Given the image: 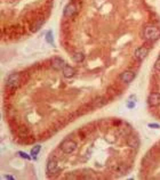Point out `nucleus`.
Listing matches in <instances>:
<instances>
[{"label":"nucleus","mask_w":160,"mask_h":180,"mask_svg":"<svg viewBox=\"0 0 160 180\" xmlns=\"http://www.w3.org/2000/svg\"><path fill=\"white\" fill-rule=\"evenodd\" d=\"M143 35L148 41H156L160 38V30L156 25L150 24L144 27Z\"/></svg>","instance_id":"obj_1"},{"label":"nucleus","mask_w":160,"mask_h":180,"mask_svg":"<svg viewBox=\"0 0 160 180\" xmlns=\"http://www.w3.org/2000/svg\"><path fill=\"white\" fill-rule=\"evenodd\" d=\"M60 148H61V151H62L63 153H65V154H71V153H73V152L76 151L77 144H76L73 140H71V139H65V140H63V141L61 143Z\"/></svg>","instance_id":"obj_2"},{"label":"nucleus","mask_w":160,"mask_h":180,"mask_svg":"<svg viewBox=\"0 0 160 180\" xmlns=\"http://www.w3.org/2000/svg\"><path fill=\"white\" fill-rule=\"evenodd\" d=\"M19 85V74L18 73H13L10 74L7 80H6V86L9 87V88H16L17 86Z\"/></svg>","instance_id":"obj_3"},{"label":"nucleus","mask_w":160,"mask_h":180,"mask_svg":"<svg viewBox=\"0 0 160 180\" xmlns=\"http://www.w3.org/2000/svg\"><path fill=\"white\" fill-rule=\"evenodd\" d=\"M148 104L151 107H157L160 105V93L159 92H151L148 97Z\"/></svg>","instance_id":"obj_4"},{"label":"nucleus","mask_w":160,"mask_h":180,"mask_svg":"<svg viewBox=\"0 0 160 180\" xmlns=\"http://www.w3.org/2000/svg\"><path fill=\"white\" fill-rule=\"evenodd\" d=\"M46 169H47V172L49 175H55L58 171V169H57V161L54 157H49L48 161H47Z\"/></svg>","instance_id":"obj_5"},{"label":"nucleus","mask_w":160,"mask_h":180,"mask_svg":"<svg viewBox=\"0 0 160 180\" xmlns=\"http://www.w3.org/2000/svg\"><path fill=\"white\" fill-rule=\"evenodd\" d=\"M148 54H149V48H147V47H138L135 50L134 56H135V58L137 61H143L144 58H147Z\"/></svg>","instance_id":"obj_6"},{"label":"nucleus","mask_w":160,"mask_h":180,"mask_svg":"<svg viewBox=\"0 0 160 180\" xmlns=\"http://www.w3.org/2000/svg\"><path fill=\"white\" fill-rule=\"evenodd\" d=\"M77 10H78V9H77V6H76L73 2H71V3H69V5L65 6V8H64V10H63V15H64L65 17H72V16L76 15Z\"/></svg>","instance_id":"obj_7"},{"label":"nucleus","mask_w":160,"mask_h":180,"mask_svg":"<svg viewBox=\"0 0 160 180\" xmlns=\"http://www.w3.org/2000/svg\"><path fill=\"white\" fill-rule=\"evenodd\" d=\"M64 66H65V62H64L62 58H60V57H54V58L52 59V67H53L55 71H61V70L64 69Z\"/></svg>","instance_id":"obj_8"},{"label":"nucleus","mask_w":160,"mask_h":180,"mask_svg":"<svg viewBox=\"0 0 160 180\" xmlns=\"http://www.w3.org/2000/svg\"><path fill=\"white\" fill-rule=\"evenodd\" d=\"M135 79V73L133 71H125L120 75V80L125 83H130Z\"/></svg>","instance_id":"obj_9"},{"label":"nucleus","mask_w":160,"mask_h":180,"mask_svg":"<svg viewBox=\"0 0 160 180\" xmlns=\"http://www.w3.org/2000/svg\"><path fill=\"white\" fill-rule=\"evenodd\" d=\"M126 144H127L128 147L136 149V148H138V146H140V140H138V138L135 137V136H128V137H127V140H126Z\"/></svg>","instance_id":"obj_10"},{"label":"nucleus","mask_w":160,"mask_h":180,"mask_svg":"<svg viewBox=\"0 0 160 180\" xmlns=\"http://www.w3.org/2000/svg\"><path fill=\"white\" fill-rule=\"evenodd\" d=\"M62 71H63V75L65 78H72L75 75V73H76V70L72 66H69V65H65Z\"/></svg>","instance_id":"obj_11"},{"label":"nucleus","mask_w":160,"mask_h":180,"mask_svg":"<svg viewBox=\"0 0 160 180\" xmlns=\"http://www.w3.org/2000/svg\"><path fill=\"white\" fill-rule=\"evenodd\" d=\"M83 59H85V55L82 53H76L73 55V61L76 63H81V62H83Z\"/></svg>","instance_id":"obj_12"},{"label":"nucleus","mask_w":160,"mask_h":180,"mask_svg":"<svg viewBox=\"0 0 160 180\" xmlns=\"http://www.w3.org/2000/svg\"><path fill=\"white\" fill-rule=\"evenodd\" d=\"M40 149H41V146L40 145H36L32 149H31V153H30V155L32 156V157H36L37 155H38V153L40 152Z\"/></svg>","instance_id":"obj_13"},{"label":"nucleus","mask_w":160,"mask_h":180,"mask_svg":"<svg viewBox=\"0 0 160 180\" xmlns=\"http://www.w3.org/2000/svg\"><path fill=\"white\" fill-rule=\"evenodd\" d=\"M46 41L49 42L50 45H54V39H53V32L52 31L47 32V34H46Z\"/></svg>","instance_id":"obj_14"},{"label":"nucleus","mask_w":160,"mask_h":180,"mask_svg":"<svg viewBox=\"0 0 160 180\" xmlns=\"http://www.w3.org/2000/svg\"><path fill=\"white\" fill-rule=\"evenodd\" d=\"M18 155L21 156V157H23V159H26V160H30L31 159V156H29L26 153H24V152H18Z\"/></svg>","instance_id":"obj_15"},{"label":"nucleus","mask_w":160,"mask_h":180,"mask_svg":"<svg viewBox=\"0 0 160 180\" xmlns=\"http://www.w3.org/2000/svg\"><path fill=\"white\" fill-rule=\"evenodd\" d=\"M155 69L160 72V57L156 61V63H155Z\"/></svg>","instance_id":"obj_16"},{"label":"nucleus","mask_w":160,"mask_h":180,"mask_svg":"<svg viewBox=\"0 0 160 180\" xmlns=\"http://www.w3.org/2000/svg\"><path fill=\"white\" fill-rule=\"evenodd\" d=\"M148 127H149V128H152V129H159L160 128V125L157 124V123H149Z\"/></svg>","instance_id":"obj_17"},{"label":"nucleus","mask_w":160,"mask_h":180,"mask_svg":"<svg viewBox=\"0 0 160 180\" xmlns=\"http://www.w3.org/2000/svg\"><path fill=\"white\" fill-rule=\"evenodd\" d=\"M127 106H128V107H129V108H130V107H132V108H133V107H134V106H135V105H134V103H128V104H127Z\"/></svg>","instance_id":"obj_18"},{"label":"nucleus","mask_w":160,"mask_h":180,"mask_svg":"<svg viewBox=\"0 0 160 180\" xmlns=\"http://www.w3.org/2000/svg\"><path fill=\"white\" fill-rule=\"evenodd\" d=\"M159 57H160V54H159Z\"/></svg>","instance_id":"obj_19"}]
</instances>
